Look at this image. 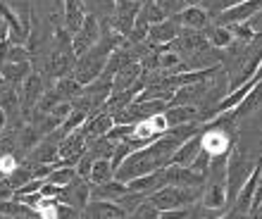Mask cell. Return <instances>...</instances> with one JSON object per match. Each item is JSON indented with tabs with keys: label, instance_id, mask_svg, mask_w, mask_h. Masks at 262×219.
I'll return each mask as SVG.
<instances>
[{
	"label": "cell",
	"instance_id": "32",
	"mask_svg": "<svg viewBox=\"0 0 262 219\" xmlns=\"http://www.w3.org/2000/svg\"><path fill=\"white\" fill-rule=\"evenodd\" d=\"M138 5H145V3H150V0H136Z\"/></svg>",
	"mask_w": 262,
	"mask_h": 219
},
{
	"label": "cell",
	"instance_id": "2",
	"mask_svg": "<svg viewBox=\"0 0 262 219\" xmlns=\"http://www.w3.org/2000/svg\"><path fill=\"white\" fill-rule=\"evenodd\" d=\"M200 193H203V186H200V188H188V186L165 184V186H160V188H155V191L148 195V200L162 212V210L193 205V203L200 200Z\"/></svg>",
	"mask_w": 262,
	"mask_h": 219
},
{
	"label": "cell",
	"instance_id": "22",
	"mask_svg": "<svg viewBox=\"0 0 262 219\" xmlns=\"http://www.w3.org/2000/svg\"><path fill=\"white\" fill-rule=\"evenodd\" d=\"M0 214L3 217H38L34 207H29L27 203H21L17 198L0 200Z\"/></svg>",
	"mask_w": 262,
	"mask_h": 219
},
{
	"label": "cell",
	"instance_id": "25",
	"mask_svg": "<svg viewBox=\"0 0 262 219\" xmlns=\"http://www.w3.org/2000/svg\"><path fill=\"white\" fill-rule=\"evenodd\" d=\"M229 29H231V36H234L236 41H243V43H250L257 36L248 21H236V24H231Z\"/></svg>",
	"mask_w": 262,
	"mask_h": 219
},
{
	"label": "cell",
	"instance_id": "30",
	"mask_svg": "<svg viewBox=\"0 0 262 219\" xmlns=\"http://www.w3.org/2000/svg\"><path fill=\"white\" fill-rule=\"evenodd\" d=\"M248 24L253 27V31H255V34H262V10H260V12H255L253 17H250Z\"/></svg>",
	"mask_w": 262,
	"mask_h": 219
},
{
	"label": "cell",
	"instance_id": "15",
	"mask_svg": "<svg viewBox=\"0 0 262 219\" xmlns=\"http://www.w3.org/2000/svg\"><path fill=\"white\" fill-rule=\"evenodd\" d=\"M86 3L83 0H64V7H62V27L67 29L69 34L74 36L81 27L83 17H86Z\"/></svg>",
	"mask_w": 262,
	"mask_h": 219
},
{
	"label": "cell",
	"instance_id": "21",
	"mask_svg": "<svg viewBox=\"0 0 262 219\" xmlns=\"http://www.w3.org/2000/svg\"><path fill=\"white\" fill-rule=\"evenodd\" d=\"M53 89L57 91V96H60V100H67V103H72V100H76V98L83 93V83H79L74 79V76H62V79H55V86Z\"/></svg>",
	"mask_w": 262,
	"mask_h": 219
},
{
	"label": "cell",
	"instance_id": "10",
	"mask_svg": "<svg viewBox=\"0 0 262 219\" xmlns=\"http://www.w3.org/2000/svg\"><path fill=\"white\" fill-rule=\"evenodd\" d=\"M138 10H141V5H138L136 0H115V10H112V14H110V21L124 38L129 36L131 27H134V21H136Z\"/></svg>",
	"mask_w": 262,
	"mask_h": 219
},
{
	"label": "cell",
	"instance_id": "27",
	"mask_svg": "<svg viewBox=\"0 0 262 219\" xmlns=\"http://www.w3.org/2000/svg\"><path fill=\"white\" fill-rule=\"evenodd\" d=\"M131 150H134V148H131V145L126 143V141H117V143H115V148H112V155H110L112 167L117 169L119 164H122V162L126 160V155H129Z\"/></svg>",
	"mask_w": 262,
	"mask_h": 219
},
{
	"label": "cell",
	"instance_id": "24",
	"mask_svg": "<svg viewBox=\"0 0 262 219\" xmlns=\"http://www.w3.org/2000/svg\"><path fill=\"white\" fill-rule=\"evenodd\" d=\"M72 179H76V167L55 164V167L50 169V174L46 177V181H50V184H55V186H64V184H69Z\"/></svg>",
	"mask_w": 262,
	"mask_h": 219
},
{
	"label": "cell",
	"instance_id": "13",
	"mask_svg": "<svg viewBox=\"0 0 262 219\" xmlns=\"http://www.w3.org/2000/svg\"><path fill=\"white\" fill-rule=\"evenodd\" d=\"M81 217H93V219H117V217H129L115 200H89V205L83 207Z\"/></svg>",
	"mask_w": 262,
	"mask_h": 219
},
{
	"label": "cell",
	"instance_id": "33",
	"mask_svg": "<svg viewBox=\"0 0 262 219\" xmlns=\"http://www.w3.org/2000/svg\"><path fill=\"white\" fill-rule=\"evenodd\" d=\"M255 214H262V203H260V207H257V212Z\"/></svg>",
	"mask_w": 262,
	"mask_h": 219
},
{
	"label": "cell",
	"instance_id": "16",
	"mask_svg": "<svg viewBox=\"0 0 262 219\" xmlns=\"http://www.w3.org/2000/svg\"><path fill=\"white\" fill-rule=\"evenodd\" d=\"M126 186H129V191H141V193H148L150 195L155 188H160V186H165V167H160V169L155 171H148V174H141V177H134L129 179V181H124Z\"/></svg>",
	"mask_w": 262,
	"mask_h": 219
},
{
	"label": "cell",
	"instance_id": "8",
	"mask_svg": "<svg viewBox=\"0 0 262 219\" xmlns=\"http://www.w3.org/2000/svg\"><path fill=\"white\" fill-rule=\"evenodd\" d=\"M57 200H60V203H67V205H72V207H76L79 212H83V207L89 205V200H91V181L76 174V179H72L69 184L60 186Z\"/></svg>",
	"mask_w": 262,
	"mask_h": 219
},
{
	"label": "cell",
	"instance_id": "20",
	"mask_svg": "<svg viewBox=\"0 0 262 219\" xmlns=\"http://www.w3.org/2000/svg\"><path fill=\"white\" fill-rule=\"evenodd\" d=\"M203 31H205L207 43H210L212 48L224 50L229 43L234 41V36H231V29H229V27H222V24H214V21H210V24H207Z\"/></svg>",
	"mask_w": 262,
	"mask_h": 219
},
{
	"label": "cell",
	"instance_id": "31",
	"mask_svg": "<svg viewBox=\"0 0 262 219\" xmlns=\"http://www.w3.org/2000/svg\"><path fill=\"white\" fill-rule=\"evenodd\" d=\"M7 48H10V41L3 38V41H0V67H3V62L7 60Z\"/></svg>",
	"mask_w": 262,
	"mask_h": 219
},
{
	"label": "cell",
	"instance_id": "7",
	"mask_svg": "<svg viewBox=\"0 0 262 219\" xmlns=\"http://www.w3.org/2000/svg\"><path fill=\"white\" fill-rule=\"evenodd\" d=\"M86 145H89V141H86V136H83L81 126H79V129H74L72 134H67V136L60 141L55 164H69V167H76L79 158L86 152Z\"/></svg>",
	"mask_w": 262,
	"mask_h": 219
},
{
	"label": "cell",
	"instance_id": "6",
	"mask_svg": "<svg viewBox=\"0 0 262 219\" xmlns=\"http://www.w3.org/2000/svg\"><path fill=\"white\" fill-rule=\"evenodd\" d=\"M98 38H100V17L93 12H86L79 31L72 36V50H74V55L79 57V55H83L89 48H93L98 43Z\"/></svg>",
	"mask_w": 262,
	"mask_h": 219
},
{
	"label": "cell",
	"instance_id": "14",
	"mask_svg": "<svg viewBox=\"0 0 262 219\" xmlns=\"http://www.w3.org/2000/svg\"><path fill=\"white\" fill-rule=\"evenodd\" d=\"M31 72H34V62L31 60H21V62H10L7 60V62H3V67H0V79L19 89L21 81H24Z\"/></svg>",
	"mask_w": 262,
	"mask_h": 219
},
{
	"label": "cell",
	"instance_id": "11",
	"mask_svg": "<svg viewBox=\"0 0 262 219\" xmlns=\"http://www.w3.org/2000/svg\"><path fill=\"white\" fill-rule=\"evenodd\" d=\"M260 10H262V0H243L238 5L227 7V10L217 14L212 21L214 24H222V27H231L236 21H248L250 17L255 12H260Z\"/></svg>",
	"mask_w": 262,
	"mask_h": 219
},
{
	"label": "cell",
	"instance_id": "19",
	"mask_svg": "<svg viewBox=\"0 0 262 219\" xmlns=\"http://www.w3.org/2000/svg\"><path fill=\"white\" fill-rule=\"evenodd\" d=\"M141 74H143V67H141V62H138V60L124 64V67L117 69V72H115V76H112V91L129 89L131 83H136L138 79H141Z\"/></svg>",
	"mask_w": 262,
	"mask_h": 219
},
{
	"label": "cell",
	"instance_id": "12",
	"mask_svg": "<svg viewBox=\"0 0 262 219\" xmlns=\"http://www.w3.org/2000/svg\"><path fill=\"white\" fill-rule=\"evenodd\" d=\"M112 124H115V119H112L110 112L98 110V112L86 117V122L81 124V131H83V136H86V141H91V138L105 136V134L112 129Z\"/></svg>",
	"mask_w": 262,
	"mask_h": 219
},
{
	"label": "cell",
	"instance_id": "18",
	"mask_svg": "<svg viewBox=\"0 0 262 219\" xmlns=\"http://www.w3.org/2000/svg\"><path fill=\"white\" fill-rule=\"evenodd\" d=\"M126 191H129V186L124 181L110 179V181H103V184H91V200H117Z\"/></svg>",
	"mask_w": 262,
	"mask_h": 219
},
{
	"label": "cell",
	"instance_id": "9",
	"mask_svg": "<svg viewBox=\"0 0 262 219\" xmlns=\"http://www.w3.org/2000/svg\"><path fill=\"white\" fill-rule=\"evenodd\" d=\"M179 31H181V24L172 14V17H165V19L150 24L148 36H145V43H148L150 48H155V46H167V43H172L174 38L179 36Z\"/></svg>",
	"mask_w": 262,
	"mask_h": 219
},
{
	"label": "cell",
	"instance_id": "26",
	"mask_svg": "<svg viewBox=\"0 0 262 219\" xmlns=\"http://www.w3.org/2000/svg\"><path fill=\"white\" fill-rule=\"evenodd\" d=\"M210 164H212V155L205 150V148H200L198 152H195V158L191 160V169L193 171H200V174H207V169H210Z\"/></svg>",
	"mask_w": 262,
	"mask_h": 219
},
{
	"label": "cell",
	"instance_id": "23",
	"mask_svg": "<svg viewBox=\"0 0 262 219\" xmlns=\"http://www.w3.org/2000/svg\"><path fill=\"white\" fill-rule=\"evenodd\" d=\"M110 179H115V167H112L110 158H98L91 164L89 181L91 184H103V181H110Z\"/></svg>",
	"mask_w": 262,
	"mask_h": 219
},
{
	"label": "cell",
	"instance_id": "4",
	"mask_svg": "<svg viewBox=\"0 0 262 219\" xmlns=\"http://www.w3.org/2000/svg\"><path fill=\"white\" fill-rule=\"evenodd\" d=\"M74 64H76V55L72 50V43L67 46H53L50 53L46 55L43 60V69L41 74L43 76H50V79H62V76H69L74 72Z\"/></svg>",
	"mask_w": 262,
	"mask_h": 219
},
{
	"label": "cell",
	"instance_id": "1",
	"mask_svg": "<svg viewBox=\"0 0 262 219\" xmlns=\"http://www.w3.org/2000/svg\"><path fill=\"white\" fill-rule=\"evenodd\" d=\"M255 162H257V158H250V152L238 143L227 152V203H229V207L234 203L236 193L243 186V181L250 177Z\"/></svg>",
	"mask_w": 262,
	"mask_h": 219
},
{
	"label": "cell",
	"instance_id": "28",
	"mask_svg": "<svg viewBox=\"0 0 262 219\" xmlns=\"http://www.w3.org/2000/svg\"><path fill=\"white\" fill-rule=\"evenodd\" d=\"M131 217H138V219H160V210L152 205L150 200L145 198L143 203H141V205H138L136 210L131 212Z\"/></svg>",
	"mask_w": 262,
	"mask_h": 219
},
{
	"label": "cell",
	"instance_id": "3",
	"mask_svg": "<svg viewBox=\"0 0 262 219\" xmlns=\"http://www.w3.org/2000/svg\"><path fill=\"white\" fill-rule=\"evenodd\" d=\"M160 167H165V162L155 155V152L143 145V148H136L126 155V160L115 169V179L119 181H129L134 177H141V174H148V171H155Z\"/></svg>",
	"mask_w": 262,
	"mask_h": 219
},
{
	"label": "cell",
	"instance_id": "5",
	"mask_svg": "<svg viewBox=\"0 0 262 219\" xmlns=\"http://www.w3.org/2000/svg\"><path fill=\"white\" fill-rule=\"evenodd\" d=\"M19 110H21V117L29 122V117H31V112H34L36 103H38V98H41V93L46 91V76L41 74V72H31V74L21 81L19 89Z\"/></svg>",
	"mask_w": 262,
	"mask_h": 219
},
{
	"label": "cell",
	"instance_id": "29",
	"mask_svg": "<svg viewBox=\"0 0 262 219\" xmlns=\"http://www.w3.org/2000/svg\"><path fill=\"white\" fill-rule=\"evenodd\" d=\"M7 198H14V188L10 186L5 177H0V200H7Z\"/></svg>",
	"mask_w": 262,
	"mask_h": 219
},
{
	"label": "cell",
	"instance_id": "17",
	"mask_svg": "<svg viewBox=\"0 0 262 219\" xmlns=\"http://www.w3.org/2000/svg\"><path fill=\"white\" fill-rule=\"evenodd\" d=\"M177 19H179L181 27L186 29H205L210 21H212V17L207 14V10L203 5H186L181 12L174 14Z\"/></svg>",
	"mask_w": 262,
	"mask_h": 219
}]
</instances>
